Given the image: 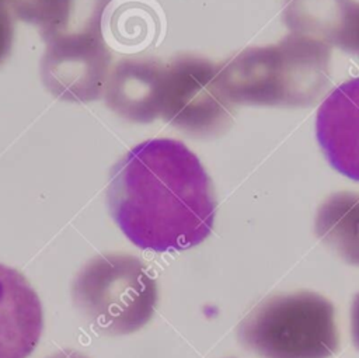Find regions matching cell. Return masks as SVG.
<instances>
[{"label": "cell", "instance_id": "obj_1", "mask_svg": "<svg viewBox=\"0 0 359 358\" xmlns=\"http://www.w3.org/2000/svg\"><path fill=\"white\" fill-rule=\"evenodd\" d=\"M107 202L129 241L158 253L205 241L217 209L199 157L184 142L168 138L144 140L112 166Z\"/></svg>", "mask_w": 359, "mask_h": 358}, {"label": "cell", "instance_id": "obj_2", "mask_svg": "<svg viewBox=\"0 0 359 358\" xmlns=\"http://www.w3.org/2000/svg\"><path fill=\"white\" fill-rule=\"evenodd\" d=\"M330 73V45L299 32L217 65L219 84L233 105L309 107L325 91Z\"/></svg>", "mask_w": 359, "mask_h": 358}, {"label": "cell", "instance_id": "obj_3", "mask_svg": "<svg viewBox=\"0 0 359 358\" xmlns=\"http://www.w3.org/2000/svg\"><path fill=\"white\" fill-rule=\"evenodd\" d=\"M72 299L97 333L126 336L150 321L158 289L153 272L139 257L104 253L79 270L72 282Z\"/></svg>", "mask_w": 359, "mask_h": 358}, {"label": "cell", "instance_id": "obj_4", "mask_svg": "<svg viewBox=\"0 0 359 358\" xmlns=\"http://www.w3.org/2000/svg\"><path fill=\"white\" fill-rule=\"evenodd\" d=\"M237 336L261 358H330L339 347L334 305L313 291L264 299L241 320Z\"/></svg>", "mask_w": 359, "mask_h": 358}, {"label": "cell", "instance_id": "obj_5", "mask_svg": "<svg viewBox=\"0 0 359 358\" xmlns=\"http://www.w3.org/2000/svg\"><path fill=\"white\" fill-rule=\"evenodd\" d=\"M233 104L217 79V65L196 55L164 63L160 117L189 136L223 133L233 122Z\"/></svg>", "mask_w": 359, "mask_h": 358}, {"label": "cell", "instance_id": "obj_6", "mask_svg": "<svg viewBox=\"0 0 359 358\" xmlns=\"http://www.w3.org/2000/svg\"><path fill=\"white\" fill-rule=\"evenodd\" d=\"M109 65L111 52L102 35L57 39L46 44L41 79L62 101L90 102L102 95Z\"/></svg>", "mask_w": 359, "mask_h": 358}, {"label": "cell", "instance_id": "obj_7", "mask_svg": "<svg viewBox=\"0 0 359 358\" xmlns=\"http://www.w3.org/2000/svg\"><path fill=\"white\" fill-rule=\"evenodd\" d=\"M316 138L330 166L359 183V76L324 98L316 115Z\"/></svg>", "mask_w": 359, "mask_h": 358}, {"label": "cell", "instance_id": "obj_8", "mask_svg": "<svg viewBox=\"0 0 359 358\" xmlns=\"http://www.w3.org/2000/svg\"><path fill=\"white\" fill-rule=\"evenodd\" d=\"M42 330L38 293L20 271L0 264V358H28Z\"/></svg>", "mask_w": 359, "mask_h": 358}, {"label": "cell", "instance_id": "obj_9", "mask_svg": "<svg viewBox=\"0 0 359 358\" xmlns=\"http://www.w3.org/2000/svg\"><path fill=\"white\" fill-rule=\"evenodd\" d=\"M164 63L153 59H122L108 74L105 102L119 117L149 124L160 117Z\"/></svg>", "mask_w": 359, "mask_h": 358}, {"label": "cell", "instance_id": "obj_10", "mask_svg": "<svg viewBox=\"0 0 359 358\" xmlns=\"http://www.w3.org/2000/svg\"><path fill=\"white\" fill-rule=\"evenodd\" d=\"M282 18L292 32L317 38L359 56L356 0H285Z\"/></svg>", "mask_w": 359, "mask_h": 358}, {"label": "cell", "instance_id": "obj_11", "mask_svg": "<svg viewBox=\"0 0 359 358\" xmlns=\"http://www.w3.org/2000/svg\"><path fill=\"white\" fill-rule=\"evenodd\" d=\"M111 0H18L10 10L36 25L48 44L57 39L102 35L101 21Z\"/></svg>", "mask_w": 359, "mask_h": 358}, {"label": "cell", "instance_id": "obj_12", "mask_svg": "<svg viewBox=\"0 0 359 358\" xmlns=\"http://www.w3.org/2000/svg\"><path fill=\"white\" fill-rule=\"evenodd\" d=\"M314 232L339 258L359 268V192L328 195L317 208Z\"/></svg>", "mask_w": 359, "mask_h": 358}, {"label": "cell", "instance_id": "obj_13", "mask_svg": "<svg viewBox=\"0 0 359 358\" xmlns=\"http://www.w3.org/2000/svg\"><path fill=\"white\" fill-rule=\"evenodd\" d=\"M14 41V21L11 13L0 6V65L8 56Z\"/></svg>", "mask_w": 359, "mask_h": 358}, {"label": "cell", "instance_id": "obj_14", "mask_svg": "<svg viewBox=\"0 0 359 358\" xmlns=\"http://www.w3.org/2000/svg\"><path fill=\"white\" fill-rule=\"evenodd\" d=\"M351 337L356 350H359V292L355 295L351 303Z\"/></svg>", "mask_w": 359, "mask_h": 358}, {"label": "cell", "instance_id": "obj_15", "mask_svg": "<svg viewBox=\"0 0 359 358\" xmlns=\"http://www.w3.org/2000/svg\"><path fill=\"white\" fill-rule=\"evenodd\" d=\"M49 358H88L87 355H84L83 352L77 351V350H73V348H65L53 355H50Z\"/></svg>", "mask_w": 359, "mask_h": 358}, {"label": "cell", "instance_id": "obj_16", "mask_svg": "<svg viewBox=\"0 0 359 358\" xmlns=\"http://www.w3.org/2000/svg\"><path fill=\"white\" fill-rule=\"evenodd\" d=\"M18 0H0V6H4L8 11L11 10V7L17 3Z\"/></svg>", "mask_w": 359, "mask_h": 358}]
</instances>
